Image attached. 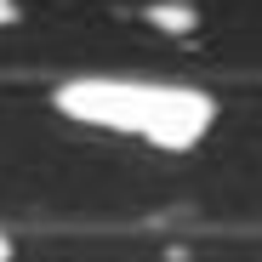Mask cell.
<instances>
[{"instance_id": "cell-2", "label": "cell", "mask_w": 262, "mask_h": 262, "mask_svg": "<svg viewBox=\"0 0 262 262\" xmlns=\"http://www.w3.org/2000/svg\"><path fill=\"white\" fill-rule=\"evenodd\" d=\"M6 23H17V0H0V29Z\"/></svg>"}, {"instance_id": "cell-3", "label": "cell", "mask_w": 262, "mask_h": 262, "mask_svg": "<svg viewBox=\"0 0 262 262\" xmlns=\"http://www.w3.org/2000/svg\"><path fill=\"white\" fill-rule=\"evenodd\" d=\"M0 262H12V234H0Z\"/></svg>"}, {"instance_id": "cell-1", "label": "cell", "mask_w": 262, "mask_h": 262, "mask_svg": "<svg viewBox=\"0 0 262 262\" xmlns=\"http://www.w3.org/2000/svg\"><path fill=\"white\" fill-rule=\"evenodd\" d=\"M52 108L85 131H108L125 143H148L183 154L211 137L216 97L183 80H143V74H69L52 85Z\"/></svg>"}]
</instances>
